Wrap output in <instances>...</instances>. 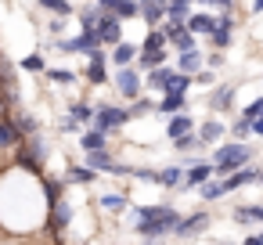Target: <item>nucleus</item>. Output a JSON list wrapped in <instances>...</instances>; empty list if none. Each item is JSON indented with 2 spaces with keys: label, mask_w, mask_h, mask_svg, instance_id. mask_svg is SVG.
<instances>
[{
  "label": "nucleus",
  "mask_w": 263,
  "mask_h": 245,
  "mask_svg": "<svg viewBox=\"0 0 263 245\" xmlns=\"http://www.w3.org/2000/svg\"><path fill=\"white\" fill-rule=\"evenodd\" d=\"M130 223H134V234L144 238L148 245H159L166 241L177 223H180V209L177 205H166V202H152V205H130L126 209Z\"/></svg>",
  "instance_id": "nucleus-1"
},
{
  "label": "nucleus",
  "mask_w": 263,
  "mask_h": 245,
  "mask_svg": "<svg viewBox=\"0 0 263 245\" xmlns=\"http://www.w3.org/2000/svg\"><path fill=\"white\" fill-rule=\"evenodd\" d=\"M209 162L216 166V177H227V173H234V169L256 162V144H249V141H231V137H227V141H220V144L213 148Z\"/></svg>",
  "instance_id": "nucleus-2"
},
{
  "label": "nucleus",
  "mask_w": 263,
  "mask_h": 245,
  "mask_svg": "<svg viewBox=\"0 0 263 245\" xmlns=\"http://www.w3.org/2000/svg\"><path fill=\"white\" fill-rule=\"evenodd\" d=\"M126 123H130L126 105H112V101L94 105V130H105V134L112 137V134H116V130H123Z\"/></svg>",
  "instance_id": "nucleus-3"
},
{
  "label": "nucleus",
  "mask_w": 263,
  "mask_h": 245,
  "mask_svg": "<svg viewBox=\"0 0 263 245\" xmlns=\"http://www.w3.org/2000/svg\"><path fill=\"white\" fill-rule=\"evenodd\" d=\"M112 87H116V94H119L123 101H137V98L144 94V72H141L137 65L116 69V76H112Z\"/></svg>",
  "instance_id": "nucleus-4"
},
{
  "label": "nucleus",
  "mask_w": 263,
  "mask_h": 245,
  "mask_svg": "<svg viewBox=\"0 0 263 245\" xmlns=\"http://www.w3.org/2000/svg\"><path fill=\"white\" fill-rule=\"evenodd\" d=\"M72 216H76V209H72V202L65 198V195H58V198H51L47 202V231H51V238H62V231L72 223Z\"/></svg>",
  "instance_id": "nucleus-5"
},
{
  "label": "nucleus",
  "mask_w": 263,
  "mask_h": 245,
  "mask_svg": "<svg viewBox=\"0 0 263 245\" xmlns=\"http://www.w3.org/2000/svg\"><path fill=\"white\" fill-rule=\"evenodd\" d=\"M238 83H216V87H209L205 90V108L213 112V116H227L231 108H234V98H238Z\"/></svg>",
  "instance_id": "nucleus-6"
},
{
  "label": "nucleus",
  "mask_w": 263,
  "mask_h": 245,
  "mask_svg": "<svg viewBox=\"0 0 263 245\" xmlns=\"http://www.w3.org/2000/svg\"><path fill=\"white\" fill-rule=\"evenodd\" d=\"M94 33H98V44L112 51L116 44H123V18H116L112 11H101V18H98Z\"/></svg>",
  "instance_id": "nucleus-7"
},
{
  "label": "nucleus",
  "mask_w": 263,
  "mask_h": 245,
  "mask_svg": "<svg viewBox=\"0 0 263 245\" xmlns=\"http://www.w3.org/2000/svg\"><path fill=\"white\" fill-rule=\"evenodd\" d=\"M234 40H238V18H234V15H220V18H216L213 36L205 40V44H209V51H227Z\"/></svg>",
  "instance_id": "nucleus-8"
},
{
  "label": "nucleus",
  "mask_w": 263,
  "mask_h": 245,
  "mask_svg": "<svg viewBox=\"0 0 263 245\" xmlns=\"http://www.w3.org/2000/svg\"><path fill=\"white\" fill-rule=\"evenodd\" d=\"M83 80L94 83V87H105L108 83V47H98L87 54V69H83Z\"/></svg>",
  "instance_id": "nucleus-9"
},
{
  "label": "nucleus",
  "mask_w": 263,
  "mask_h": 245,
  "mask_svg": "<svg viewBox=\"0 0 263 245\" xmlns=\"http://www.w3.org/2000/svg\"><path fill=\"white\" fill-rule=\"evenodd\" d=\"M216 177V166L209 162V159H195L187 169H184V184H180V191H198L202 184H209Z\"/></svg>",
  "instance_id": "nucleus-10"
},
{
  "label": "nucleus",
  "mask_w": 263,
  "mask_h": 245,
  "mask_svg": "<svg viewBox=\"0 0 263 245\" xmlns=\"http://www.w3.org/2000/svg\"><path fill=\"white\" fill-rule=\"evenodd\" d=\"M213 223V216H209V209H195V213H187V216H180V223H177V231H173V238H180V241H187V238H198L205 227Z\"/></svg>",
  "instance_id": "nucleus-11"
},
{
  "label": "nucleus",
  "mask_w": 263,
  "mask_h": 245,
  "mask_svg": "<svg viewBox=\"0 0 263 245\" xmlns=\"http://www.w3.org/2000/svg\"><path fill=\"white\" fill-rule=\"evenodd\" d=\"M259 180H263V166H259V162H249V166L227 173V177H223V187H227V195H231V191L249 187V184H259Z\"/></svg>",
  "instance_id": "nucleus-12"
},
{
  "label": "nucleus",
  "mask_w": 263,
  "mask_h": 245,
  "mask_svg": "<svg viewBox=\"0 0 263 245\" xmlns=\"http://www.w3.org/2000/svg\"><path fill=\"white\" fill-rule=\"evenodd\" d=\"M173 76H177V69H173V62H166V65H159V69L144 72V90H152V94H159V98H162V94L170 90Z\"/></svg>",
  "instance_id": "nucleus-13"
},
{
  "label": "nucleus",
  "mask_w": 263,
  "mask_h": 245,
  "mask_svg": "<svg viewBox=\"0 0 263 245\" xmlns=\"http://www.w3.org/2000/svg\"><path fill=\"white\" fill-rule=\"evenodd\" d=\"M198 137H202L205 148H216L220 141H227V123H223L220 116H209V119L198 123Z\"/></svg>",
  "instance_id": "nucleus-14"
},
{
  "label": "nucleus",
  "mask_w": 263,
  "mask_h": 245,
  "mask_svg": "<svg viewBox=\"0 0 263 245\" xmlns=\"http://www.w3.org/2000/svg\"><path fill=\"white\" fill-rule=\"evenodd\" d=\"M173 69H177V72H184V76L202 72V69H205V51H202V47H195V51H180V54H173Z\"/></svg>",
  "instance_id": "nucleus-15"
},
{
  "label": "nucleus",
  "mask_w": 263,
  "mask_h": 245,
  "mask_svg": "<svg viewBox=\"0 0 263 245\" xmlns=\"http://www.w3.org/2000/svg\"><path fill=\"white\" fill-rule=\"evenodd\" d=\"M216 18H220L216 11H191V15H187V29H191L198 40H209L213 29H216Z\"/></svg>",
  "instance_id": "nucleus-16"
},
{
  "label": "nucleus",
  "mask_w": 263,
  "mask_h": 245,
  "mask_svg": "<svg viewBox=\"0 0 263 245\" xmlns=\"http://www.w3.org/2000/svg\"><path fill=\"white\" fill-rule=\"evenodd\" d=\"M137 54H141V44L123 40V44H116V47L108 51V62H112L116 69H126V65H134V62H137Z\"/></svg>",
  "instance_id": "nucleus-17"
},
{
  "label": "nucleus",
  "mask_w": 263,
  "mask_h": 245,
  "mask_svg": "<svg viewBox=\"0 0 263 245\" xmlns=\"http://www.w3.org/2000/svg\"><path fill=\"white\" fill-rule=\"evenodd\" d=\"M195 130H198V123H195V116H187V112H177V116L166 119V137H170V141H177V137H184V134H195Z\"/></svg>",
  "instance_id": "nucleus-18"
},
{
  "label": "nucleus",
  "mask_w": 263,
  "mask_h": 245,
  "mask_svg": "<svg viewBox=\"0 0 263 245\" xmlns=\"http://www.w3.org/2000/svg\"><path fill=\"white\" fill-rule=\"evenodd\" d=\"M155 184L166 187V191H180V184H184V166H180V162H170V166L155 169Z\"/></svg>",
  "instance_id": "nucleus-19"
},
{
  "label": "nucleus",
  "mask_w": 263,
  "mask_h": 245,
  "mask_svg": "<svg viewBox=\"0 0 263 245\" xmlns=\"http://www.w3.org/2000/svg\"><path fill=\"white\" fill-rule=\"evenodd\" d=\"M177 112H187V94H162L159 105H155V116L159 119H170Z\"/></svg>",
  "instance_id": "nucleus-20"
},
{
  "label": "nucleus",
  "mask_w": 263,
  "mask_h": 245,
  "mask_svg": "<svg viewBox=\"0 0 263 245\" xmlns=\"http://www.w3.org/2000/svg\"><path fill=\"white\" fill-rule=\"evenodd\" d=\"M83 155H87L83 162H87L90 169H98V173H108V177H112V173H116V166H119V159L112 155V148H105V152H83Z\"/></svg>",
  "instance_id": "nucleus-21"
},
{
  "label": "nucleus",
  "mask_w": 263,
  "mask_h": 245,
  "mask_svg": "<svg viewBox=\"0 0 263 245\" xmlns=\"http://www.w3.org/2000/svg\"><path fill=\"white\" fill-rule=\"evenodd\" d=\"M141 22L148 29L162 26L166 22V0H141Z\"/></svg>",
  "instance_id": "nucleus-22"
},
{
  "label": "nucleus",
  "mask_w": 263,
  "mask_h": 245,
  "mask_svg": "<svg viewBox=\"0 0 263 245\" xmlns=\"http://www.w3.org/2000/svg\"><path fill=\"white\" fill-rule=\"evenodd\" d=\"M105 148H108V134L105 130H94V126L80 130V152H105Z\"/></svg>",
  "instance_id": "nucleus-23"
},
{
  "label": "nucleus",
  "mask_w": 263,
  "mask_h": 245,
  "mask_svg": "<svg viewBox=\"0 0 263 245\" xmlns=\"http://www.w3.org/2000/svg\"><path fill=\"white\" fill-rule=\"evenodd\" d=\"M101 173L98 169H90L87 162H72L69 169H65V184H80V187H87V184H94Z\"/></svg>",
  "instance_id": "nucleus-24"
},
{
  "label": "nucleus",
  "mask_w": 263,
  "mask_h": 245,
  "mask_svg": "<svg viewBox=\"0 0 263 245\" xmlns=\"http://www.w3.org/2000/svg\"><path fill=\"white\" fill-rule=\"evenodd\" d=\"M166 62H170V47H162V51H141L134 65H137L141 72H152V69H159V65H166Z\"/></svg>",
  "instance_id": "nucleus-25"
},
{
  "label": "nucleus",
  "mask_w": 263,
  "mask_h": 245,
  "mask_svg": "<svg viewBox=\"0 0 263 245\" xmlns=\"http://www.w3.org/2000/svg\"><path fill=\"white\" fill-rule=\"evenodd\" d=\"M18 144H22V134L15 130V123L8 116H0V152H11Z\"/></svg>",
  "instance_id": "nucleus-26"
},
{
  "label": "nucleus",
  "mask_w": 263,
  "mask_h": 245,
  "mask_svg": "<svg viewBox=\"0 0 263 245\" xmlns=\"http://www.w3.org/2000/svg\"><path fill=\"white\" fill-rule=\"evenodd\" d=\"M65 116H72V119L80 123V130L94 126V105H90V101H72V105L65 108Z\"/></svg>",
  "instance_id": "nucleus-27"
},
{
  "label": "nucleus",
  "mask_w": 263,
  "mask_h": 245,
  "mask_svg": "<svg viewBox=\"0 0 263 245\" xmlns=\"http://www.w3.org/2000/svg\"><path fill=\"white\" fill-rule=\"evenodd\" d=\"M11 123H15V130H18L22 137H36V134H40V119H36L33 112H15Z\"/></svg>",
  "instance_id": "nucleus-28"
},
{
  "label": "nucleus",
  "mask_w": 263,
  "mask_h": 245,
  "mask_svg": "<svg viewBox=\"0 0 263 245\" xmlns=\"http://www.w3.org/2000/svg\"><path fill=\"white\" fill-rule=\"evenodd\" d=\"M98 205H101L105 213H126V209H130V198H126L123 191H105V195L98 198Z\"/></svg>",
  "instance_id": "nucleus-29"
},
{
  "label": "nucleus",
  "mask_w": 263,
  "mask_h": 245,
  "mask_svg": "<svg viewBox=\"0 0 263 245\" xmlns=\"http://www.w3.org/2000/svg\"><path fill=\"white\" fill-rule=\"evenodd\" d=\"M36 8L47 11V15H58V18H72V15H76L72 0H36Z\"/></svg>",
  "instance_id": "nucleus-30"
},
{
  "label": "nucleus",
  "mask_w": 263,
  "mask_h": 245,
  "mask_svg": "<svg viewBox=\"0 0 263 245\" xmlns=\"http://www.w3.org/2000/svg\"><path fill=\"white\" fill-rule=\"evenodd\" d=\"M202 148H205V144H202L198 130H195V134H184V137H177V141H173V152H177V155H198Z\"/></svg>",
  "instance_id": "nucleus-31"
},
{
  "label": "nucleus",
  "mask_w": 263,
  "mask_h": 245,
  "mask_svg": "<svg viewBox=\"0 0 263 245\" xmlns=\"http://www.w3.org/2000/svg\"><path fill=\"white\" fill-rule=\"evenodd\" d=\"M155 105H159V101H152L148 94H141L137 101H130V105H126V112H130V123H134V119H144V116H155Z\"/></svg>",
  "instance_id": "nucleus-32"
},
{
  "label": "nucleus",
  "mask_w": 263,
  "mask_h": 245,
  "mask_svg": "<svg viewBox=\"0 0 263 245\" xmlns=\"http://www.w3.org/2000/svg\"><path fill=\"white\" fill-rule=\"evenodd\" d=\"M234 223H263V205H234Z\"/></svg>",
  "instance_id": "nucleus-33"
},
{
  "label": "nucleus",
  "mask_w": 263,
  "mask_h": 245,
  "mask_svg": "<svg viewBox=\"0 0 263 245\" xmlns=\"http://www.w3.org/2000/svg\"><path fill=\"white\" fill-rule=\"evenodd\" d=\"M44 80H47V83H58V87H72V83H80V72H72V69H51V65H47Z\"/></svg>",
  "instance_id": "nucleus-34"
},
{
  "label": "nucleus",
  "mask_w": 263,
  "mask_h": 245,
  "mask_svg": "<svg viewBox=\"0 0 263 245\" xmlns=\"http://www.w3.org/2000/svg\"><path fill=\"white\" fill-rule=\"evenodd\" d=\"M162 47H170V40H166L162 26L148 29V33H144V40H141V51H162Z\"/></svg>",
  "instance_id": "nucleus-35"
},
{
  "label": "nucleus",
  "mask_w": 263,
  "mask_h": 245,
  "mask_svg": "<svg viewBox=\"0 0 263 245\" xmlns=\"http://www.w3.org/2000/svg\"><path fill=\"white\" fill-rule=\"evenodd\" d=\"M227 137H231V141H249V137H252V123L241 119V116H234V119L227 123Z\"/></svg>",
  "instance_id": "nucleus-36"
},
{
  "label": "nucleus",
  "mask_w": 263,
  "mask_h": 245,
  "mask_svg": "<svg viewBox=\"0 0 263 245\" xmlns=\"http://www.w3.org/2000/svg\"><path fill=\"white\" fill-rule=\"evenodd\" d=\"M198 195H202V202H220V198L227 195V187H223V177H213L209 184H202V187H198Z\"/></svg>",
  "instance_id": "nucleus-37"
},
{
  "label": "nucleus",
  "mask_w": 263,
  "mask_h": 245,
  "mask_svg": "<svg viewBox=\"0 0 263 245\" xmlns=\"http://www.w3.org/2000/svg\"><path fill=\"white\" fill-rule=\"evenodd\" d=\"M76 15H80V29H94V26H98V18H101V8H98V0L83 4Z\"/></svg>",
  "instance_id": "nucleus-38"
},
{
  "label": "nucleus",
  "mask_w": 263,
  "mask_h": 245,
  "mask_svg": "<svg viewBox=\"0 0 263 245\" xmlns=\"http://www.w3.org/2000/svg\"><path fill=\"white\" fill-rule=\"evenodd\" d=\"M18 69H22V72H40V76H44V72H47V58H44L40 51H33V54H26V58L18 62Z\"/></svg>",
  "instance_id": "nucleus-39"
},
{
  "label": "nucleus",
  "mask_w": 263,
  "mask_h": 245,
  "mask_svg": "<svg viewBox=\"0 0 263 245\" xmlns=\"http://www.w3.org/2000/svg\"><path fill=\"white\" fill-rule=\"evenodd\" d=\"M112 15H116V18H123V22H130V18H141V0H119Z\"/></svg>",
  "instance_id": "nucleus-40"
},
{
  "label": "nucleus",
  "mask_w": 263,
  "mask_h": 245,
  "mask_svg": "<svg viewBox=\"0 0 263 245\" xmlns=\"http://www.w3.org/2000/svg\"><path fill=\"white\" fill-rule=\"evenodd\" d=\"M198 8H209L216 15H234V0H195Z\"/></svg>",
  "instance_id": "nucleus-41"
},
{
  "label": "nucleus",
  "mask_w": 263,
  "mask_h": 245,
  "mask_svg": "<svg viewBox=\"0 0 263 245\" xmlns=\"http://www.w3.org/2000/svg\"><path fill=\"white\" fill-rule=\"evenodd\" d=\"M238 116H241V119H249V123H256V119L263 116V94H259V98H252V101H249Z\"/></svg>",
  "instance_id": "nucleus-42"
},
{
  "label": "nucleus",
  "mask_w": 263,
  "mask_h": 245,
  "mask_svg": "<svg viewBox=\"0 0 263 245\" xmlns=\"http://www.w3.org/2000/svg\"><path fill=\"white\" fill-rule=\"evenodd\" d=\"M223 65H227V54H223V51H205V69L220 72Z\"/></svg>",
  "instance_id": "nucleus-43"
},
{
  "label": "nucleus",
  "mask_w": 263,
  "mask_h": 245,
  "mask_svg": "<svg viewBox=\"0 0 263 245\" xmlns=\"http://www.w3.org/2000/svg\"><path fill=\"white\" fill-rule=\"evenodd\" d=\"M191 80H195V87H202V90L216 87V72H213V69H202V72H195Z\"/></svg>",
  "instance_id": "nucleus-44"
},
{
  "label": "nucleus",
  "mask_w": 263,
  "mask_h": 245,
  "mask_svg": "<svg viewBox=\"0 0 263 245\" xmlns=\"http://www.w3.org/2000/svg\"><path fill=\"white\" fill-rule=\"evenodd\" d=\"M130 177H134V180H141V184H155V169H148V166H134V169H130Z\"/></svg>",
  "instance_id": "nucleus-45"
},
{
  "label": "nucleus",
  "mask_w": 263,
  "mask_h": 245,
  "mask_svg": "<svg viewBox=\"0 0 263 245\" xmlns=\"http://www.w3.org/2000/svg\"><path fill=\"white\" fill-rule=\"evenodd\" d=\"M62 33H65V18H58V15H54V18L47 22V36H51V40H58Z\"/></svg>",
  "instance_id": "nucleus-46"
},
{
  "label": "nucleus",
  "mask_w": 263,
  "mask_h": 245,
  "mask_svg": "<svg viewBox=\"0 0 263 245\" xmlns=\"http://www.w3.org/2000/svg\"><path fill=\"white\" fill-rule=\"evenodd\" d=\"M116 4H119V0H98V8H101V11H116Z\"/></svg>",
  "instance_id": "nucleus-47"
},
{
  "label": "nucleus",
  "mask_w": 263,
  "mask_h": 245,
  "mask_svg": "<svg viewBox=\"0 0 263 245\" xmlns=\"http://www.w3.org/2000/svg\"><path fill=\"white\" fill-rule=\"evenodd\" d=\"M249 15H263V0H252V4H249Z\"/></svg>",
  "instance_id": "nucleus-48"
},
{
  "label": "nucleus",
  "mask_w": 263,
  "mask_h": 245,
  "mask_svg": "<svg viewBox=\"0 0 263 245\" xmlns=\"http://www.w3.org/2000/svg\"><path fill=\"white\" fill-rule=\"evenodd\" d=\"M241 245H263V238L259 234H249V238H241Z\"/></svg>",
  "instance_id": "nucleus-49"
},
{
  "label": "nucleus",
  "mask_w": 263,
  "mask_h": 245,
  "mask_svg": "<svg viewBox=\"0 0 263 245\" xmlns=\"http://www.w3.org/2000/svg\"><path fill=\"white\" fill-rule=\"evenodd\" d=\"M252 137H263V116H259V119L252 123Z\"/></svg>",
  "instance_id": "nucleus-50"
},
{
  "label": "nucleus",
  "mask_w": 263,
  "mask_h": 245,
  "mask_svg": "<svg viewBox=\"0 0 263 245\" xmlns=\"http://www.w3.org/2000/svg\"><path fill=\"white\" fill-rule=\"evenodd\" d=\"M259 238H263V231H259Z\"/></svg>",
  "instance_id": "nucleus-51"
},
{
  "label": "nucleus",
  "mask_w": 263,
  "mask_h": 245,
  "mask_svg": "<svg viewBox=\"0 0 263 245\" xmlns=\"http://www.w3.org/2000/svg\"><path fill=\"white\" fill-rule=\"evenodd\" d=\"M259 187H263V180H259Z\"/></svg>",
  "instance_id": "nucleus-52"
},
{
  "label": "nucleus",
  "mask_w": 263,
  "mask_h": 245,
  "mask_svg": "<svg viewBox=\"0 0 263 245\" xmlns=\"http://www.w3.org/2000/svg\"><path fill=\"white\" fill-rule=\"evenodd\" d=\"M259 83H263V80H259Z\"/></svg>",
  "instance_id": "nucleus-53"
}]
</instances>
